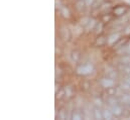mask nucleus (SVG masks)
Masks as SVG:
<instances>
[{"mask_svg": "<svg viewBox=\"0 0 130 120\" xmlns=\"http://www.w3.org/2000/svg\"><path fill=\"white\" fill-rule=\"evenodd\" d=\"M102 115H103V119H113V118H115L112 110L107 105H104L102 107Z\"/></svg>", "mask_w": 130, "mask_h": 120, "instance_id": "16", "label": "nucleus"}, {"mask_svg": "<svg viewBox=\"0 0 130 120\" xmlns=\"http://www.w3.org/2000/svg\"><path fill=\"white\" fill-rule=\"evenodd\" d=\"M98 18H99V20L102 21L104 24H108L109 22L113 21L116 17H115L114 14L112 13V11H109V12H105V13L100 14V15L98 16Z\"/></svg>", "mask_w": 130, "mask_h": 120, "instance_id": "10", "label": "nucleus"}, {"mask_svg": "<svg viewBox=\"0 0 130 120\" xmlns=\"http://www.w3.org/2000/svg\"><path fill=\"white\" fill-rule=\"evenodd\" d=\"M129 37H130V36H129Z\"/></svg>", "mask_w": 130, "mask_h": 120, "instance_id": "20", "label": "nucleus"}, {"mask_svg": "<svg viewBox=\"0 0 130 120\" xmlns=\"http://www.w3.org/2000/svg\"><path fill=\"white\" fill-rule=\"evenodd\" d=\"M111 11L115 17H123L129 13L130 7L128 5H124V4H117L113 6Z\"/></svg>", "mask_w": 130, "mask_h": 120, "instance_id": "4", "label": "nucleus"}, {"mask_svg": "<svg viewBox=\"0 0 130 120\" xmlns=\"http://www.w3.org/2000/svg\"><path fill=\"white\" fill-rule=\"evenodd\" d=\"M68 113L69 110L67 108V105H63V106H60L59 109H57V114H56V118L58 119H67L68 118ZM70 117V116H69Z\"/></svg>", "mask_w": 130, "mask_h": 120, "instance_id": "14", "label": "nucleus"}, {"mask_svg": "<svg viewBox=\"0 0 130 120\" xmlns=\"http://www.w3.org/2000/svg\"><path fill=\"white\" fill-rule=\"evenodd\" d=\"M98 22H99V18H98L97 16H93V15H91V18H90V20H89L87 26L85 27V30H87L89 33L94 32V30H95L96 26H97Z\"/></svg>", "mask_w": 130, "mask_h": 120, "instance_id": "12", "label": "nucleus"}, {"mask_svg": "<svg viewBox=\"0 0 130 120\" xmlns=\"http://www.w3.org/2000/svg\"><path fill=\"white\" fill-rule=\"evenodd\" d=\"M87 8H88V6L86 5L85 0H76V2L74 3V9L80 15L87 14L86 13V9Z\"/></svg>", "mask_w": 130, "mask_h": 120, "instance_id": "7", "label": "nucleus"}, {"mask_svg": "<svg viewBox=\"0 0 130 120\" xmlns=\"http://www.w3.org/2000/svg\"><path fill=\"white\" fill-rule=\"evenodd\" d=\"M71 58H72V60L74 61L75 63L80 64L82 58H83V53H82V51H81L80 49H75V50H73L72 53H71Z\"/></svg>", "mask_w": 130, "mask_h": 120, "instance_id": "15", "label": "nucleus"}, {"mask_svg": "<svg viewBox=\"0 0 130 120\" xmlns=\"http://www.w3.org/2000/svg\"><path fill=\"white\" fill-rule=\"evenodd\" d=\"M68 1H74V0H68Z\"/></svg>", "mask_w": 130, "mask_h": 120, "instance_id": "19", "label": "nucleus"}, {"mask_svg": "<svg viewBox=\"0 0 130 120\" xmlns=\"http://www.w3.org/2000/svg\"><path fill=\"white\" fill-rule=\"evenodd\" d=\"M90 18H91V15H85V14L81 15L80 19L78 20V22H79V25H80L81 27L85 28V27L87 26V24H88V22H89Z\"/></svg>", "mask_w": 130, "mask_h": 120, "instance_id": "17", "label": "nucleus"}, {"mask_svg": "<svg viewBox=\"0 0 130 120\" xmlns=\"http://www.w3.org/2000/svg\"><path fill=\"white\" fill-rule=\"evenodd\" d=\"M108 44V34L103 32V33H100L97 34L95 39H94V42H93V47L95 48H103V47H106Z\"/></svg>", "mask_w": 130, "mask_h": 120, "instance_id": "5", "label": "nucleus"}, {"mask_svg": "<svg viewBox=\"0 0 130 120\" xmlns=\"http://www.w3.org/2000/svg\"><path fill=\"white\" fill-rule=\"evenodd\" d=\"M117 98L123 106H130V92H122L119 96H117Z\"/></svg>", "mask_w": 130, "mask_h": 120, "instance_id": "13", "label": "nucleus"}, {"mask_svg": "<svg viewBox=\"0 0 130 120\" xmlns=\"http://www.w3.org/2000/svg\"><path fill=\"white\" fill-rule=\"evenodd\" d=\"M58 35H59V39L64 42H70L72 40V31L67 25H61L58 30Z\"/></svg>", "mask_w": 130, "mask_h": 120, "instance_id": "3", "label": "nucleus"}, {"mask_svg": "<svg viewBox=\"0 0 130 120\" xmlns=\"http://www.w3.org/2000/svg\"><path fill=\"white\" fill-rule=\"evenodd\" d=\"M70 118H71V119H77V120L85 119L83 109H82L81 107H74V109H73L72 112H71Z\"/></svg>", "mask_w": 130, "mask_h": 120, "instance_id": "11", "label": "nucleus"}, {"mask_svg": "<svg viewBox=\"0 0 130 120\" xmlns=\"http://www.w3.org/2000/svg\"><path fill=\"white\" fill-rule=\"evenodd\" d=\"M60 15L66 19V20H71L73 18V12L71 11L70 7H68L67 5H61L60 7Z\"/></svg>", "mask_w": 130, "mask_h": 120, "instance_id": "9", "label": "nucleus"}, {"mask_svg": "<svg viewBox=\"0 0 130 120\" xmlns=\"http://www.w3.org/2000/svg\"><path fill=\"white\" fill-rule=\"evenodd\" d=\"M64 88H65V91H66L65 100H67V102L73 100V99L75 98V96H76V95H75V94H76V89H75V87H74L71 83L67 82L65 85H64Z\"/></svg>", "mask_w": 130, "mask_h": 120, "instance_id": "6", "label": "nucleus"}, {"mask_svg": "<svg viewBox=\"0 0 130 120\" xmlns=\"http://www.w3.org/2000/svg\"><path fill=\"white\" fill-rule=\"evenodd\" d=\"M96 82L97 84L103 89V90H107L111 87H114V86H117L116 84V79H113L111 77H108L106 75H102L101 77H99L96 79Z\"/></svg>", "mask_w": 130, "mask_h": 120, "instance_id": "2", "label": "nucleus"}, {"mask_svg": "<svg viewBox=\"0 0 130 120\" xmlns=\"http://www.w3.org/2000/svg\"><path fill=\"white\" fill-rule=\"evenodd\" d=\"M92 83L91 81L88 79V77H82V79L79 82V87L81 91H83L84 93H89V91L92 88Z\"/></svg>", "mask_w": 130, "mask_h": 120, "instance_id": "8", "label": "nucleus"}, {"mask_svg": "<svg viewBox=\"0 0 130 120\" xmlns=\"http://www.w3.org/2000/svg\"><path fill=\"white\" fill-rule=\"evenodd\" d=\"M75 72L80 77H89L95 72V67L90 62H84L78 64Z\"/></svg>", "mask_w": 130, "mask_h": 120, "instance_id": "1", "label": "nucleus"}, {"mask_svg": "<svg viewBox=\"0 0 130 120\" xmlns=\"http://www.w3.org/2000/svg\"><path fill=\"white\" fill-rule=\"evenodd\" d=\"M122 33H123V35L130 36V23L125 24V26L123 27V30H122Z\"/></svg>", "mask_w": 130, "mask_h": 120, "instance_id": "18", "label": "nucleus"}]
</instances>
